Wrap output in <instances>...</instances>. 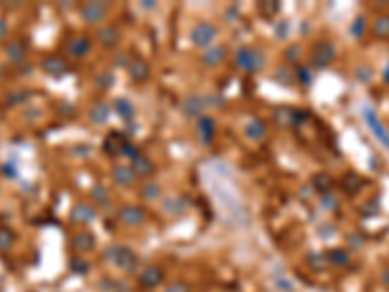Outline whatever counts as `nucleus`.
<instances>
[{"label":"nucleus","mask_w":389,"mask_h":292,"mask_svg":"<svg viewBox=\"0 0 389 292\" xmlns=\"http://www.w3.org/2000/svg\"><path fill=\"white\" fill-rule=\"evenodd\" d=\"M105 257L111 261L115 267H119V269L125 273L134 271L136 265H138L136 253H134L131 248H127V246H111V248H107Z\"/></svg>","instance_id":"nucleus-1"},{"label":"nucleus","mask_w":389,"mask_h":292,"mask_svg":"<svg viewBox=\"0 0 389 292\" xmlns=\"http://www.w3.org/2000/svg\"><path fill=\"white\" fill-rule=\"evenodd\" d=\"M236 64L246 72H257L265 66V55L259 49L239 47L236 51Z\"/></svg>","instance_id":"nucleus-2"},{"label":"nucleus","mask_w":389,"mask_h":292,"mask_svg":"<svg viewBox=\"0 0 389 292\" xmlns=\"http://www.w3.org/2000/svg\"><path fill=\"white\" fill-rule=\"evenodd\" d=\"M216 37H218V30H216V26L208 23V21L197 23L193 28V32H191V41H193V45L205 49V51L210 49V45L216 41Z\"/></svg>","instance_id":"nucleus-3"},{"label":"nucleus","mask_w":389,"mask_h":292,"mask_svg":"<svg viewBox=\"0 0 389 292\" xmlns=\"http://www.w3.org/2000/svg\"><path fill=\"white\" fill-rule=\"evenodd\" d=\"M362 117H364V121H366V125H368V129L376 135V138H378L381 144L385 146L389 150V133L385 131V127L381 125V121L378 119V115H376V111L372 109V107H364V111H362Z\"/></svg>","instance_id":"nucleus-4"},{"label":"nucleus","mask_w":389,"mask_h":292,"mask_svg":"<svg viewBox=\"0 0 389 292\" xmlns=\"http://www.w3.org/2000/svg\"><path fill=\"white\" fill-rule=\"evenodd\" d=\"M333 59H335V45L329 41L315 45V49L311 53V64L315 68H325L333 63Z\"/></svg>","instance_id":"nucleus-5"},{"label":"nucleus","mask_w":389,"mask_h":292,"mask_svg":"<svg viewBox=\"0 0 389 292\" xmlns=\"http://www.w3.org/2000/svg\"><path fill=\"white\" fill-rule=\"evenodd\" d=\"M119 220L125 226L136 228V226H142L144 224L146 214H144L142 207H138V205H125V207L119 209Z\"/></svg>","instance_id":"nucleus-6"},{"label":"nucleus","mask_w":389,"mask_h":292,"mask_svg":"<svg viewBox=\"0 0 389 292\" xmlns=\"http://www.w3.org/2000/svg\"><path fill=\"white\" fill-rule=\"evenodd\" d=\"M109 12V4L107 2H88L86 6H82V20L86 23H100L102 20H105Z\"/></svg>","instance_id":"nucleus-7"},{"label":"nucleus","mask_w":389,"mask_h":292,"mask_svg":"<svg viewBox=\"0 0 389 292\" xmlns=\"http://www.w3.org/2000/svg\"><path fill=\"white\" fill-rule=\"evenodd\" d=\"M206 105H208V100H206V98H203V95H199V94H193V95H187L183 100L181 111H183V115H187V117L201 119L203 113H205Z\"/></svg>","instance_id":"nucleus-8"},{"label":"nucleus","mask_w":389,"mask_h":292,"mask_svg":"<svg viewBox=\"0 0 389 292\" xmlns=\"http://www.w3.org/2000/svg\"><path fill=\"white\" fill-rule=\"evenodd\" d=\"M138 281H140V286H144V288H156V286H160L164 282V271L158 265H150L140 273Z\"/></svg>","instance_id":"nucleus-9"},{"label":"nucleus","mask_w":389,"mask_h":292,"mask_svg":"<svg viewBox=\"0 0 389 292\" xmlns=\"http://www.w3.org/2000/svg\"><path fill=\"white\" fill-rule=\"evenodd\" d=\"M70 220L74 224H90L95 220V209L92 205L86 203H78L74 205V209L70 210Z\"/></svg>","instance_id":"nucleus-10"},{"label":"nucleus","mask_w":389,"mask_h":292,"mask_svg":"<svg viewBox=\"0 0 389 292\" xmlns=\"http://www.w3.org/2000/svg\"><path fill=\"white\" fill-rule=\"evenodd\" d=\"M216 123L212 117H208V115H203L201 119H199V123H197V133L201 136V140H203V144H210L212 140H214V133H216Z\"/></svg>","instance_id":"nucleus-11"},{"label":"nucleus","mask_w":389,"mask_h":292,"mask_svg":"<svg viewBox=\"0 0 389 292\" xmlns=\"http://www.w3.org/2000/svg\"><path fill=\"white\" fill-rule=\"evenodd\" d=\"M95 248V238L92 232H78L72 236V250L78 253H86Z\"/></svg>","instance_id":"nucleus-12"},{"label":"nucleus","mask_w":389,"mask_h":292,"mask_svg":"<svg viewBox=\"0 0 389 292\" xmlns=\"http://www.w3.org/2000/svg\"><path fill=\"white\" fill-rule=\"evenodd\" d=\"M129 76L133 78L134 82H144L150 76V66L144 59H133L129 63Z\"/></svg>","instance_id":"nucleus-13"},{"label":"nucleus","mask_w":389,"mask_h":292,"mask_svg":"<svg viewBox=\"0 0 389 292\" xmlns=\"http://www.w3.org/2000/svg\"><path fill=\"white\" fill-rule=\"evenodd\" d=\"M90 49H92V41L88 37H72L68 45H66V51L70 53L72 57H76V59L86 57L90 53Z\"/></svg>","instance_id":"nucleus-14"},{"label":"nucleus","mask_w":389,"mask_h":292,"mask_svg":"<svg viewBox=\"0 0 389 292\" xmlns=\"http://www.w3.org/2000/svg\"><path fill=\"white\" fill-rule=\"evenodd\" d=\"M125 140L121 133H109L105 136V142H103V150L109 154V156H117V154H123V146Z\"/></svg>","instance_id":"nucleus-15"},{"label":"nucleus","mask_w":389,"mask_h":292,"mask_svg":"<svg viewBox=\"0 0 389 292\" xmlns=\"http://www.w3.org/2000/svg\"><path fill=\"white\" fill-rule=\"evenodd\" d=\"M162 209L167 212V214H174V216H179V214H183L185 210L189 209V201L185 197H167L164 201V205H162Z\"/></svg>","instance_id":"nucleus-16"},{"label":"nucleus","mask_w":389,"mask_h":292,"mask_svg":"<svg viewBox=\"0 0 389 292\" xmlns=\"http://www.w3.org/2000/svg\"><path fill=\"white\" fill-rule=\"evenodd\" d=\"M90 119H92V123L95 125H103V123H107V119H109V115H111V107L105 104V102H98V104H93L90 107Z\"/></svg>","instance_id":"nucleus-17"},{"label":"nucleus","mask_w":389,"mask_h":292,"mask_svg":"<svg viewBox=\"0 0 389 292\" xmlns=\"http://www.w3.org/2000/svg\"><path fill=\"white\" fill-rule=\"evenodd\" d=\"M43 70L45 72H49L51 76H62V74L68 70V64L64 63L62 59L59 57H47V59H43Z\"/></svg>","instance_id":"nucleus-18"},{"label":"nucleus","mask_w":389,"mask_h":292,"mask_svg":"<svg viewBox=\"0 0 389 292\" xmlns=\"http://www.w3.org/2000/svg\"><path fill=\"white\" fill-rule=\"evenodd\" d=\"M224 59H226V49L224 47H220V45H218V47L206 49V51L203 53V57H201L203 64H206V66H218Z\"/></svg>","instance_id":"nucleus-19"},{"label":"nucleus","mask_w":389,"mask_h":292,"mask_svg":"<svg viewBox=\"0 0 389 292\" xmlns=\"http://www.w3.org/2000/svg\"><path fill=\"white\" fill-rule=\"evenodd\" d=\"M134 172L131 166H123V164H119V166L113 167V179L119 183V185H133L134 183Z\"/></svg>","instance_id":"nucleus-20"},{"label":"nucleus","mask_w":389,"mask_h":292,"mask_svg":"<svg viewBox=\"0 0 389 292\" xmlns=\"http://www.w3.org/2000/svg\"><path fill=\"white\" fill-rule=\"evenodd\" d=\"M246 135L251 138V140H261L263 136L266 135V125L261 121V119H251L246 127H244Z\"/></svg>","instance_id":"nucleus-21"},{"label":"nucleus","mask_w":389,"mask_h":292,"mask_svg":"<svg viewBox=\"0 0 389 292\" xmlns=\"http://www.w3.org/2000/svg\"><path fill=\"white\" fill-rule=\"evenodd\" d=\"M133 172H134V176H142V178H146V176H152L154 174V164H152V160L150 158H146V156H140L136 158V160H133Z\"/></svg>","instance_id":"nucleus-22"},{"label":"nucleus","mask_w":389,"mask_h":292,"mask_svg":"<svg viewBox=\"0 0 389 292\" xmlns=\"http://www.w3.org/2000/svg\"><path fill=\"white\" fill-rule=\"evenodd\" d=\"M113 107H115L117 115H119L123 121H131V119L134 117V105L131 104L127 98H117L115 104H113Z\"/></svg>","instance_id":"nucleus-23"},{"label":"nucleus","mask_w":389,"mask_h":292,"mask_svg":"<svg viewBox=\"0 0 389 292\" xmlns=\"http://www.w3.org/2000/svg\"><path fill=\"white\" fill-rule=\"evenodd\" d=\"M98 39H100V43L105 45V47H113L115 43L119 41V30H117L115 26H105V28H102V30L98 32Z\"/></svg>","instance_id":"nucleus-24"},{"label":"nucleus","mask_w":389,"mask_h":292,"mask_svg":"<svg viewBox=\"0 0 389 292\" xmlns=\"http://www.w3.org/2000/svg\"><path fill=\"white\" fill-rule=\"evenodd\" d=\"M327 263L335 267H347L350 263V255L345 250H329L327 251Z\"/></svg>","instance_id":"nucleus-25"},{"label":"nucleus","mask_w":389,"mask_h":292,"mask_svg":"<svg viewBox=\"0 0 389 292\" xmlns=\"http://www.w3.org/2000/svg\"><path fill=\"white\" fill-rule=\"evenodd\" d=\"M341 185H343V189L347 191V193H356L362 185H364V179L360 178V176H356V174H347L345 178H343V181H341Z\"/></svg>","instance_id":"nucleus-26"},{"label":"nucleus","mask_w":389,"mask_h":292,"mask_svg":"<svg viewBox=\"0 0 389 292\" xmlns=\"http://www.w3.org/2000/svg\"><path fill=\"white\" fill-rule=\"evenodd\" d=\"M311 185H313L315 191H321L325 195V193H329V189L333 187V179H331L329 174H318L311 179Z\"/></svg>","instance_id":"nucleus-27"},{"label":"nucleus","mask_w":389,"mask_h":292,"mask_svg":"<svg viewBox=\"0 0 389 292\" xmlns=\"http://www.w3.org/2000/svg\"><path fill=\"white\" fill-rule=\"evenodd\" d=\"M6 55H8V59L12 63H21L23 57H26V49H23V45L20 41H12L6 47Z\"/></svg>","instance_id":"nucleus-28"},{"label":"nucleus","mask_w":389,"mask_h":292,"mask_svg":"<svg viewBox=\"0 0 389 292\" xmlns=\"http://www.w3.org/2000/svg\"><path fill=\"white\" fill-rule=\"evenodd\" d=\"M90 195H92L93 201H95L98 205H102V207H107V205L111 203V197H109L107 189L103 187V185H93L92 191H90Z\"/></svg>","instance_id":"nucleus-29"},{"label":"nucleus","mask_w":389,"mask_h":292,"mask_svg":"<svg viewBox=\"0 0 389 292\" xmlns=\"http://www.w3.org/2000/svg\"><path fill=\"white\" fill-rule=\"evenodd\" d=\"M257 10H259V14H261L263 18L269 20V18L277 16L278 12H280V2H259Z\"/></svg>","instance_id":"nucleus-30"},{"label":"nucleus","mask_w":389,"mask_h":292,"mask_svg":"<svg viewBox=\"0 0 389 292\" xmlns=\"http://www.w3.org/2000/svg\"><path fill=\"white\" fill-rule=\"evenodd\" d=\"M140 195H142L144 201H156V199L162 195V185L156 183V181L146 183V185L142 187V191H140Z\"/></svg>","instance_id":"nucleus-31"},{"label":"nucleus","mask_w":389,"mask_h":292,"mask_svg":"<svg viewBox=\"0 0 389 292\" xmlns=\"http://www.w3.org/2000/svg\"><path fill=\"white\" fill-rule=\"evenodd\" d=\"M14 241H16V236L12 230L0 228V251H8L14 246Z\"/></svg>","instance_id":"nucleus-32"},{"label":"nucleus","mask_w":389,"mask_h":292,"mask_svg":"<svg viewBox=\"0 0 389 292\" xmlns=\"http://www.w3.org/2000/svg\"><path fill=\"white\" fill-rule=\"evenodd\" d=\"M374 33L378 37H387L389 35V16H379L374 23Z\"/></svg>","instance_id":"nucleus-33"},{"label":"nucleus","mask_w":389,"mask_h":292,"mask_svg":"<svg viewBox=\"0 0 389 292\" xmlns=\"http://www.w3.org/2000/svg\"><path fill=\"white\" fill-rule=\"evenodd\" d=\"M350 33L358 39V37H362L364 33H366V20L362 18V16H358V18H354V21L350 23Z\"/></svg>","instance_id":"nucleus-34"},{"label":"nucleus","mask_w":389,"mask_h":292,"mask_svg":"<svg viewBox=\"0 0 389 292\" xmlns=\"http://www.w3.org/2000/svg\"><path fill=\"white\" fill-rule=\"evenodd\" d=\"M70 271L76 273V275H86V273L90 271V263L84 259H78V257H74L70 261Z\"/></svg>","instance_id":"nucleus-35"},{"label":"nucleus","mask_w":389,"mask_h":292,"mask_svg":"<svg viewBox=\"0 0 389 292\" xmlns=\"http://www.w3.org/2000/svg\"><path fill=\"white\" fill-rule=\"evenodd\" d=\"M307 263H309L313 269H325V265H327V255L309 253V255H307Z\"/></svg>","instance_id":"nucleus-36"},{"label":"nucleus","mask_w":389,"mask_h":292,"mask_svg":"<svg viewBox=\"0 0 389 292\" xmlns=\"http://www.w3.org/2000/svg\"><path fill=\"white\" fill-rule=\"evenodd\" d=\"M319 205H321L323 210H335L337 209V197H335L333 193H325V195H321V199H319Z\"/></svg>","instance_id":"nucleus-37"},{"label":"nucleus","mask_w":389,"mask_h":292,"mask_svg":"<svg viewBox=\"0 0 389 292\" xmlns=\"http://www.w3.org/2000/svg\"><path fill=\"white\" fill-rule=\"evenodd\" d=\"M296 80L300 84H304V86H309L311 84V72H309V68L307 66H296Z\"/></svg>","instance_id":"nucleus-38"},{"label":"nucleus","mask_w":389,"mask_h":292,"mask_svg":"<svg viewBox=\"0 0 389 292\" xmlns=\"http://www.w3.org/2000/svg\"><path fill=\"white\" fill-rule=\"evenodd\" d=\"M123 154L129 158L131 162H133V160H136V158L140 156V150H138V146L134 144V142L127 140V142H125V146H123Z\"/></svg>","instance_id":"nucleus-39"},{"label":"nucleus","mask_w":389,"mask_h":292,"mask_svg":"<svg viewBox=\"0 0 389 292\" xmlns=\"http://www.w3.org/2000/svg\"><path fill=\"white\" fill-rule=\"evenodd\" d=\"M372 78H374V70L370 66H360L356 70V80L358 82H370Z\"/></svg>","instance_id":"nucleus-40"},{"label":"nucleus","mask_w":389,"mask_h":292,"mask_svg":"<svg viewBox=\"0 0 389 292\" xmlns=\"http://www.w3.org/2000/svg\"><path fill=\"white\" fill-rule=\"evenodd\" d=\"M275 286L280 288L282 292H292L294 290V284H292V281H290V279H284V277H278V279H275Z\"/></svg>","instance_id":"nucleus-41"},{"label":"nucleus","mask_w":389,"mask_h":292,"mask_svg":"<svg viewBox=\"0 0 389 292\" xmlns=\"http://www.w3.org/2000/svg\"><path fill=\"white\" fill-rule=\"evenodd\" d=\"M164 292H191V286L187 282H174V284L165 286Z\"/></svg>","instance_id":"nucleus-42"},{"label":"nucleus","mask_w":389,"mask_h":292,"mask_svg":"<svg viewBox=\"0 0 389 292\" xmlns=\"http://www.w3.org/2000/svg\"><path fill=\"white\" fill-rule=\"evenodd\" d=\"M98 86H100V88H103V90L111 88V86H113V76H111V74H102V76H98Z\"/></svg>","instance_id":"nucleus-43"},{"label":"nucleus","mask_w":389,"mask_h":292,"mask_svg":"<svg viewBox=\"0 0 389 292\" xmlns=\"http://www.w3.org/2000/svg\"><path fill=\"white\" fill-rule=\"evenodd\" d=\"M2 174L8 179L18 178V172H16V166H14V164H4V166H2Z\"/></svg>","instance_id":"nucleus-44"},{"label":"nucleus","mask_w":389,"mask_h":292,"mask_svg":"<svg viewBox=\"0 0 389 292\" xmlns=\"http://www.w3.org/2000/svg\"><path fill=\"white\" fill-rule=\"evenodd\" d=\"M298 57H300V47H296V45H294V47H292V49H290V51L286 53L288 63H294Z\"/></svg>","instance_id":"nucleus-45"},{"label":"nucleus","mask_w":389,"mask_h":292,"mask_svg":"<svg viewBox=\"0 0 389 292\" xmlns=\"http://www.w3.org/2000/svg\"><path fill=\"white\" fill-rule=\"evenodd\" d=\"M286 30H288V21H280L277 28L278 39H284V37H286Z\"/></svg>","instance_id":"nucleus-46"},{"label":"nucleus","mask_w":389,"mask_h":292,"mask_svg":"<svg viewBox=\"0 0 389 292\" xmlns=\"http://www.w3.org/2000/svg\"><path fill=\"white\" fill-rule=\"evenodd\" d=\"M6 33H8V28H6V23H4V21L0 20V39H2Z\"/></svg>","instance_id":"nucleus-47"},{"label":"nucleus","mask_w":389,"mask_h":292,"mask_svg":"<svg viewBox=\"0 0 389 292\" xmlns=\"http://www.w3.org/2000/svg\"><path fill=\"white\" fill-rule=\"evenodd\" d=\"M381 281H383V284H385V286L389 288V269H385V271H383V275H381Z\"/></svg>","instance_id":"nucleus-48"},{"label":"nucleus","mask_w":389,"mask_h":292,"mask_svg":"<svg viewBox=\"0 0 389 292\" xmlns=\"http://www.w3.org/2000/svg\"><path fill=\"white\" fill-rule=\"evenodd\" d=\"M142 8L144 10H152V8H156V2H142Z\"/></svg>","instance_id":"nucleus-49"},{"label":"nucleus","mask_w":389,"mask_h":292,"mask_svg":"<svg viewBox=\"0 0 389 292\" xmlns=\"http://www.w3.org/2000/svg\"><path fill=\"white\" fill-rule=\"evenodd\" d=\"M383 80L389 84V64L385 66V70H383Z\"/></svg>","instance_id":"nucleus-50"}]
</instances>
